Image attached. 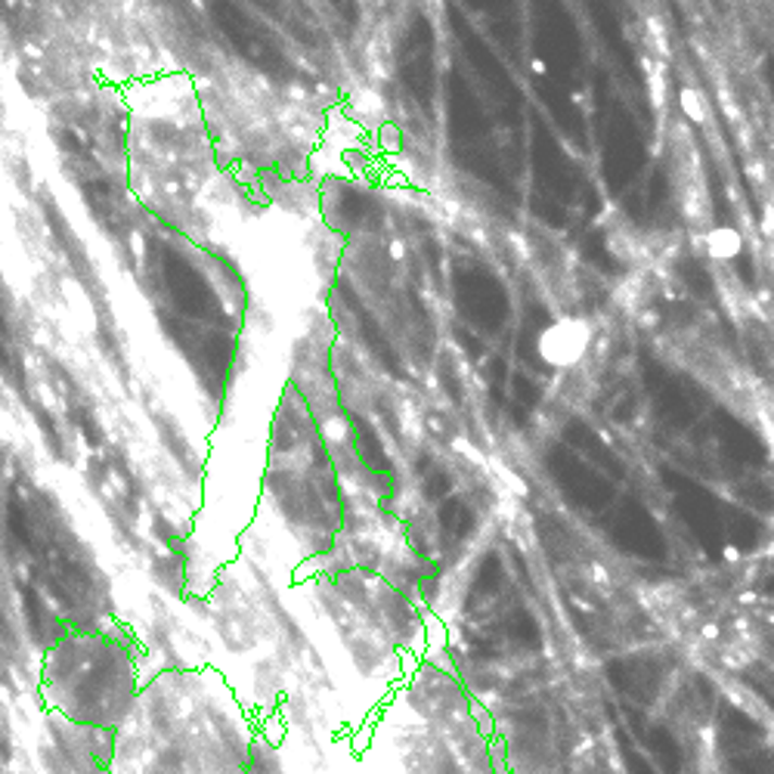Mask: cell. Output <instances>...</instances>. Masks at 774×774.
<instances>
[{"label":"cell","mask_w":774,"mask_h":774,"mask_svg":"<svg viewBox=\"0 0 774 774\" xmlns=\"http://www.w3.org/2000/svg\"><path fill=\"white\" fill-rule=\"evenodd\" d=\"M595 329L583 316H561L536 338V354L551 369H573L586 359Z\"/></svg>","instance_id":"cell-1"},{"label":"cell","mask_w":774,"mask_h":774,"mask_svg":"<svg viewBox=\"0 0 774 774\" xmlns=\"http://www.w3.org/2000/svg\"><path fill=\"white\" fill-rule=\"evenodd\" d=\"M605 675L610 688L623 694L632 703H642V707H650L660 697V688H663V663L654 660V657H645V654L613 657L607 663Z\"/></svg>","instance_id":"cell-2"},{"label":"cell","mask_w":774,"mask_h":774,"mask_svg":"<svg viewBox=\"0 0 774 774\" xmlns=\"http://www.w3.org/2000/svg\"><path fill=\"white\" fill-rule=\"evenodd\" d=\"M762 737H765V728L744 710L725 707L722 715H719V737H715V744H719V750H722L725 759L728 756L750 753L756 747H762Z\"/></svg>","instance_id":"cell-3"},{"label":"cell","mask_w":774,"mask_h":774,"mask_svg":"<svg viewBox=\"0 0 774 774\" xmlns=\"http://www.w3.org/2000/svg\"><path fill=\"white\" fill-rule=\"evenodd\" d=\"M642 732V740H645V747H648L650 753H654V759L660 762V769L667 774H682V750H678V740L672 737L670 728H660V725H654V728H638Z\"/></svg>","instance_id":"cell-4"},{"label":"cell","mask_w":774,"mask_h":774,"mask_svg":"<svg viewBox=\"0 0 774 774\" xmlns=\"http://www.w3.org/2000/svg\"><path fill=\"white\" fill-rule=\"evenodd\" d=\"M499 588H503V564H499L496 555H486L474 570V580L468 588V605H486Z\"/></svg>","instance_id":"cell-5"},{"label":"cell","mask_w":774,"mask_h":774,"mask_svg":"<svg viewBox=\"0 0 774 774\" xmlns=\"http://www.w3.org/2000/svg\"><path fill=\"white\" fill-rule=\"evenodd\" d=\"M505 629H508V638H511L515 645H521V648H540V645H543V626H540V620H536L530 610H523V607H518V610L508 617Z\"/></svg>","instance_id":"cell-6"},{"label":"cell","mask_w":774,"mask_h":774,"mask_svg":"<svg viewBox=\"0 0 774 774\" xmlns=\"http://www.w3.org/2000/svg\"><path fill=\"white\" fill-rule=\"evenodd\" d=\"M703 245H707V254L715 257V261H734L740 254V249H744V239L732 227H719V230L707 232Z\"/></svg>","instance_id":"cell-7"},{"label":"cell","mask_w":774,"mask_h":774,"mask_svg":"<svg viewBox=\"0 0 774 774\" xmlns=\"http://www.w3.org/2000/svg\"><path fill=\"white\" fill-rule=\"evenodd\" d=\"M725 765L728 774H774V756L765 747H756L750 753L728 756Z\"/></svg>","instance_id":"cell-8"},{"label":"cell","mask_w":774,"mask_h":774,"mask_svg":"<svg viewBox=\"0 0 774 774\" xmlns=\"http://www.w3.org/2000/svg\"><path fill=\"white\" fill-rule=\"evenodd\" d=\"M617 744H620V753H623V762H626L629 774H657L648 759L635 750V744L629 740L626 732H617Z\"/></svg>","instance_id":"cell-9"},{"label":"cell","mask_w":774,"mask_h":774,"mask_svg":"<svg viewBox=\"0 0 774 774\" xmlns=\"http://www.w3.org/2000/svg\"><path fill=\"white\" fill-rule=\"evenodd\" d=\"M678 105H682V112L688 115L694 125H703V122H707V100L700 97V90H694V87H682V93H678Z\"/></svg>","instance_id":"cell-10"},{"label":"cell","mask_w":774,"mask_h":774,"mask_svg":"<svg viewBox=\"0 0 774 774\" xmlns=\"http://www.w3.org/2000/svg\"><path fill=\"white\" fill-rule=\"evenodd\" d=\"M747 682L759 690V697H765V703L774 710V672H765L759 670V667H753V670L747 672Z\"/></svg>","instance_id":"cell-11"},{"label":"cell","mask_w":774,"mask_h":774,"mask_svg":"<svg viewBox=\"0 0 774 774\" xmlns=\"http://www.w3.org/2000/svg\"><path fill=\"white\" fill-rule=\"evenodd\" d=\"M762 592H765V595H774V573L769 576V580H765V583H762Z\"/></svg>","instance_id":"cell-12"}]
</instances>
